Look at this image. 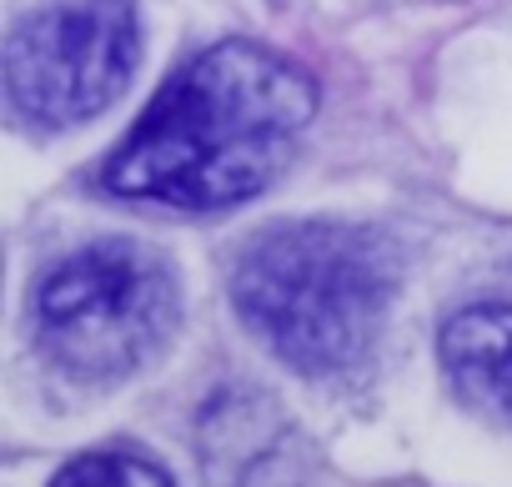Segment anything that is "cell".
<instances>
[{"mask_svg": "<svg viewBox=\"0 0 512 487\" xmlns=\"http://www.w3.org/2000/svg\"><path fill=\"white\" fill-rule=\"evenodd\" d=\"M317 116V81L287 56L221 41L186 61L106 161V186L131 201L216 211L267 191Z\"/></svg>", "mask_w": 512, "mask_h": 487, "instance_id": "1", "label": "cell"}, {"mask_svg": "<svg viewBox=\"0 0 512 487\" xmlns=\"http://www.w3.org/2000/svg\"><path fill=\"white\" fill-rule=\"evenodd\" d=\"M231 302L287 367L332 377L372 352L392 302V257L362 226L287 221L241 252Z\"/></svg>", "mask_w": 512, "mask_h": 487, "instance_id": "2", "label": "cell"}, {"mask_svg": "<svg viewBox=\"0 0 512 487\" xmlns=\"http://www.w3.org/2000/svg\"><path fill=\"white\" fill-rule=\"evenodd\" d=\"M171 327L176 282L166 262L136 241H96L36 287V342L81 382L136 372Z\"/></svg>", "mask_w": 512, "mask_h": 487, "instance_id": "3", "label": "cell"}, {"mask_svg": "<svg viewBox=\"0 0 512 487\" xmlns=\"http://www.w3.org/2000/svg\"><path fill=\"white\" fill-rule=\"evenodd\" d=\"M141 61L131 0H61L16 26L6 46V91L41 126H71L106 111Z\"/></svg>", "mask_w": 512, "mask_h": 487, "instance_id": "4", "label": "cell"}, {"mask_svg": "<svg viewBox=\"0 0 512 487\" xmlns=\"http://www.w3.org/2000/svg\"><path fill=\"white\" fill-rule=\"evenodd\" d=\"M452 387L487 417L512 422V302L457 312L437 337Z\"/></svg>", "mask_w": 512, "mask_h": 487, "instance_id": "5", "label": "cell"}, {"mask_svg": "<svg viewBox=\"0 0 512 487\" xmlns=\"http://www.w3.org/2000/svg\"><path fill=\"white\" fill-rule=\"evenodd\" d=\"M51 487H171V477L131 452H86L66 462Z\"/></svg>", "mask_w": 512, "mask_h": 487, "instance_id": "6", "label": "cell"}]
</instances>
